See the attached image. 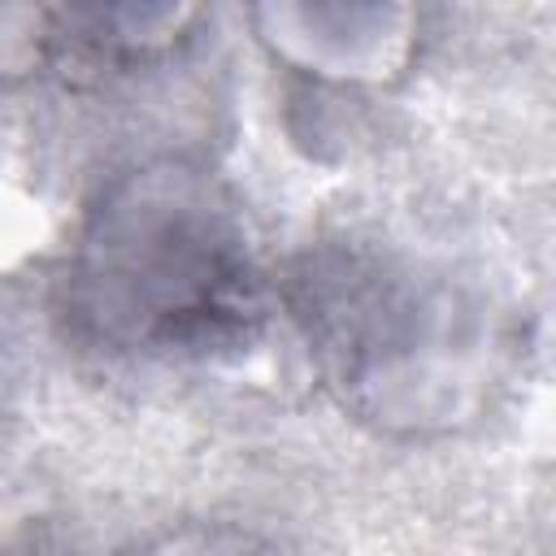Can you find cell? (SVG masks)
I'll use <instances>...</instances> for the list:
<instances>
[{
	"instance_id": "6da1fadb",
	"label": "cell",
	"mask_w": 556,
	"mask_h": 556,
	"mask_svg": "<svg viewBox=\"0 0 556 556\" xmlns=\"http://www.w3.org/2000/svg\"><path fill=\"white\" fill-rule=\"evenodd\" d=\"M52 304L78 343L109 356L226 361L261 334L265 278L226 182L161 156L87 200Z\"/></svg>"
},
{
	"instance_id": "7a4b0ae2",
	"label": "cell",
	"mask_w": 556,
	"mask_h": 556,
	"mask_svg": "<svg viewBox=\"0 0 556 556\" xmlns=\"http://www.w3.org/2000/svg\"><path fill=\"white\" fill-rule=\"evenodd\" d=\"M287 313L330 395L387 434L473 421L504 365L495 313L443 269L365 239H321L282 278Z\"/></svg>"
},
{
	"instance_id": "3957f363",
	"label": "cell",
	"mask_w": 556,
	"mask_h": 556,
	"mask_svg": "<svg viewBox=\"0 0 556 556\" xmlns=\"http://www.w3.org/2000/svg\"><path fill=\"white\" fill-rule=\"evenodd\" d=\"M265 39L295 65L321 74H387L408 52V13L404 9H321V4H274L256 9Z\"/></svg>"
},
{
	"instance_id": "277c9868",
	"label": "cell",
	"mask_w": 556,
	"mask_h": 556,
	"mask_svg": "<svg viewBox=\"0 0 556 556\" xmlns=\"http://www.w3.org/2000/svg\"><path fill=\"white\" fill-rule=\"evenodd\" d=\"M52 43L91 65H135L169 52L200 17L182 4H65L52 9Z\"/></svg>"
}]
</instances>
